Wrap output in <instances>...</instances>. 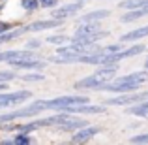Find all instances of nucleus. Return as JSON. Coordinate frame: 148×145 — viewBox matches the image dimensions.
Returning <instances> with one entry per match:
<instances>
[{
	"label": "nucleus",
	"mask_w": 148,
	"mask_h": 145,
	"mask_svg": "<svg viewBox=\"0 0 148 145\" xmlns=\"http://www.w3.org/2000/svg\"><path fill=\"white\" fill-rule=\"evenodd\" d=\"M146 81H148V72L143 70V72H133V74H127V76H120V77L114 76L109 83H105L99 91L122 94V92H131V91L141 89Z\"/></svg>",
	"instance_id": "nucleus-1"
},
{
	"label": "nucleus",
	"mask_w": 148,
	"mask_h": 145,
	"mask_svg": "<svg viewBox=\"0 0 148 145\" xmlns=\"http://www.w3.org/2000/svg\"><path fill=\"white\" fill-rule=\"evenodd\" d=\"M116 72H118V64L99 66L98 72L90 74V76L83 77V79H79V81H75L73 89H77V91H99L105 83H109V81L116 76Z\"/></svg>",
	"instance_id": "nucleus-2"
},
{
	"label": "nucleus",
	"mask_w": 148,
	"mask_h": 145,
	"mask_svg": "<svg viewBox=\"0 0 148 145\" xmlns=\"http://www.w3.org/2000/svg\"><path fill=\"white\" fill-rule=\"evenodd\" d=\"M47 105H45V100H34L32 104L26 105H17L11 111H4L0 113V126L6 123H13V121L19 119H32V117H38L41 111H45Z\"/></svg>",
	"instance_id": "nucleus-3"
},
{
	"label": "nucleus",
	"mask_w": 148,
	"mask_h": 145,
	"mask_svg": "<svg viewBox=\"0 0 148 145\" xmlns=\"http://www.w3.org/2000/svg\"><path fill=\"white\" fill-rule=\"evenodd\" d=\"M90 98L84 94H62L45 100L47 109H54V111H66L69 105H79V104H88Z\"/></svg>",
	"instance_id": "nucleus-4"
},
{
	"label": "nucleus",
	"mask_w": 148,
	"mask_h": 145,
	"mask_svg": "<svg viewBox=\"0 0 148 145\" xmlns=\"http://www.w3.org/2000/svg\"><path fill=\"white\" fill-rule=\"evenodd\" d=\"M148 100V91H131V92H122L116 94L109 100H105V105H133L139 102H146Z\"/></svg>",
	"instance_id": "nucleus-5"
},
{
	"label": "nucleus",
	"mask_w": 148,
	"mask_h": 145,
	"mask_svg": "<svg viewBox=\"0 0 148 145\" xmlns=\"http://www.w3.org/2000/svg\"><path fill=\"white\" fill-rule=\"evenodd\" d=\"M83 6H84V2H79V0H73V2H68V4H58L56 8L51 10V17L66 21V19H69V17H75V15L83 10Z\"/></svg>",
	"instance_id": "nucleus-6"
},
{
	"label": "nucleus",
	"mask_w": 148,
	"mask_h": 145,
	"mask_svg": "<svg viewBox=\"0 0 148 145\" xmlns=\"http://www.w3.org/2000/svg\"><path fill=\"white\" fill-rule=\"evenodd\" d=\"M32 98V92L30 91H13V92H8V91H0V104L4 108H13V105H21L25 104L26 100Z\"/></svg>",
	"instance_id": "nucleus-7"
},
{
	"label": "nucleus",
	"mask_w": 148,
	"mask_h": 145,
	"mask_svg": "<svg viewBox=\"0 0 148 145\" xmlns=\"http://www.w3.org/2000/svg\"><path fill=\"white\" fill-rule=\"evenodd\" d=\"M10 66L13 70H38V72H43L45 66H47V60H41L40 57H32V58H21V60H13L10 62Z\"/></svg>",
	"instance_id": "nucleus-8"
},
{
	"label": "nucleus",
	"mask_w": 148,
	"mask_h": 145,
	"mask_svg": "<svg viewBox=\"0 0 148 145\" xmlns=\"http://www.w3.org/2000/svg\"><path fill=\"white\" fill-rule=\"evenodd\" d=\"M145 51H146L145 44H133V45H130V47H126V49L122 47L120 51H116V53H111V62L112 64H118L120 60H124V58L137 57V55L145 53Z\"/></svg>",
	"instance_id": "nucleus-9"
},
{
	"label": "nucleus",
	"mask_w": 148,
	"mask_h": 145,
	"mask_svg": "<svg viewBox=\"0 0 148 145\" xmlns=\"http://www.w3.org/2000/svg\"><path fill=\"white\" fill-rule=\"evenodd\" d=\"M71 115H101L107 111V105H98V104H79V105H69L66 109Z\"/></svg>",
	"instance_id": "nucleus-10"
},
{
	"label": "nucleus",
	"mask_w": 148,
	"mask_h": 145,
	"mask_svg": "<svg viewBox=\"0 0 148 145\" xmlns=\"http://www.w3.org/2000/svg\"><path fill=\"white\" fill-rule=\"evenodd\" d=\"M60 19H38V21H32L28 23V25H25L23 28H25V32H43V30H49V28H58V26H62Z\"/></svg>",
	"instance_id": "nucleus-11"
},
{
	"label": "nucleus",
	"mask_w": 148,
	"mask_h": 145,
	"mask_svg": "<svg viewBox=\"0 0 148 145\" xmlns=\"http://www.w3.org/2000/svg\"><path fill=\"white\" fill-rule=\"evenodd\" d=\"M98 134H99V126H90V124H86V126L79 128V130H75L71 134V143H86V142H90L92 138H96Z\"/></svg>",
	"instance_id": "nucleus-12"
},
{
	"label": "nucleus",
	"mask_w": 148,
	"mask_h": 145,
	"mask_svg": "<svg viewBox=\"0 0 148 145\" xmlns=\"http://www.w3.org/2000/svg\"><path fill=\"white\" fill-rule=\"evenodd\" d=\"M36 57V53L30 49H8V51H0V62H13V60H21V58H32Z\"/></svg>",
	"instance_id": "nucleus-13"
},
{
	"label": "nucleus",
	"mask_w": 148,
	"mask_h": 145,
	"mask_svg": "<svg viewBox=\"0 0 148 145\" xmlns=\"http://www.w3.org/2000/svg\"><path fill=\"white\" fill-rule=\"evenodd\" d=\"M86 119H77L75 115H71L68 121H64L62 124H58L56 126V130H60V132H75V130H79V128H83V126H86Z\"/></svg>",
	"instance_id": "nucleus-14"
},
{
	"label": "nucleus",
	"mask_w": 148,
	"mask_h": 145,
	"mask_svg": "<svg viewBox=\"0 0 148 145\" xmlns=\"http://www.w3.org/2000/svg\"><path fill=\"white\" fill-rule=\"evenodd\" d=\"M109 15H111L109 10H94V11H88V13H83L77 19V23H99L103 19H107Z\"/></svg>",
	"instance_id": "nucleus-15"
},
{
	"label": "nucleus",
	"mask_w": 148,
	"mask_h": 145,
	"mask_svg": "<svg viewBox=\"0 0 148 145\" xmlns=\"http://www.w3.org/2000/svg\"><path fill=\"white\" fill-rule=\"evenodd\" d=\"M143 38H148V25L139 26V28H135V30H130V32L122 34V36H120V42H122V44H127V42H137V40H143Z\"/></svg>",
	"instance_id": "nucleus-16"
},
{
	"label": "nucleus",
	"mask_w": 148,
	"mask_h": 145,
	"mask_svg": "<svg viewBox=\"0 0 148 145\" xmlns=\"http://www.w3.org/2000/svg\"><path fill=\"white\" fill-rule=\"evenodd\" d=\"M98 30H101L99 23H77V28H75V32H73V36H77V38L88 36V34H94V32H98Z\"/></svg>",
	"instance_id": "nucleus-17"
},
{
	"label": "nucleus",
	"mask_w": 148,
	"mask_h": 145,
	"mask_svg": "<svg viewBox=\"0 0 148 145\" xmlns=\"http://www.w3.org/2000/svg\"><path fill=\"white\" fill-rule=\"evenodd\" d=\"M146 15H148V6L137 8V10H127V13L120 15V21L122 23H133V21H139V19L146 17Z\"/></svg>",
	"instance_id": "nucleus-18"
},
{
	"label": "nucleus",
	"mask_w": 148,
	"mask_h": 145,
	"mask_svg": "<svg viewBox=\"0 0 148 145\" xmlns=\"http://www.w3.org/2000/svg\"><path fill=\"white\" fill-rule=\"evenodd\" d=\"M127 113L135 117H141V119H148V100L146 102H139L127 108Z\"/></svg>",
	"instance_id": "nucleus-19"
},
{
	"label": "nucleus",
	"mask_w": 148,
	"mask_h": 145,
	"mask_svg": "<svg viewBox=\"0 0 148 145\" xmlns=\"http://www.w3.org/2000/svg\"><path fill=\"white\" fill-rule=\"evenodd\" d=\"M23 34H26L23 26H21V28H10V30H6V32L0 34V45H2V44H8V42L17 40L19 36H23Z\"/></svg>",
	"instance_id": "nucleus-20"
},
{
	"label": "nucleus",
	"mask_w": 148,
	"mask_h": 145,
	"mask_svg": "<svg viewBox=\"0 0 148 145\" xmlns=\"http://www.w3.org/2000/svg\"><path fill=\"white\" fill-rule=\"evenodd\" d=\"M17 79L25 81V83H40V81L45 79V76L41 72H38V70H30L28 74H21V76H17Z\"/></svg>",
	"instance_id": "nucleus-21"
},
{
	"label": "nucleus",
	"mask_w": 148,
	"mask_h": 145,
	"mask_svg": "<svg viewBox=\"0 0 148 145\" xmlns=\"http://www.w3.org/2000/svg\"><path fill=\"white\" fill-rule=\"evenodd\" d=\"M36 139L32 138V132H17L13 136V145H32Z\"/></svg>",
	"instance_id": "nucleus-22"
},
{
	"label": "nucleus",
	"mask_w": 148,
	"mask_h": 145,
	"mask_svg": "<svg viewBox=\"0 0 148 145\" xmlns=\"http://www.w3.org/2000/svg\"><path fill=\"white\" fill-rule=\"evenodd\" d=\"M148 6V0H122L118 4L120 10H137V8Z\"/></svg>",
	"instance_id": "nucleus-23"
},
{
	"label": "nucleus",
	"mask_w": 148,
	"mask_h": 145,
	"mask_svg": "<svg viewBox=\"0 0 148 145\" xmlns=\"http://www.w3.org/2000/svg\"><path fill=\"white\" fill-rule=\"evenodd\" d=\"M69 42V36H66V34H49L47 38H45V44H51V45H64Z\"/></svg>",
	"instance_id": "nucleus-24"
},
{
	"label": "nucleus",
	"mask_w": 148,
	"mask_h": 145,
	"mask_svg": "<svg viewBox=\"0 0 148 145\" xmlns=\"http://www.w3.org/2000/svg\"><path fill=\"white\" fill-rule=\"evenodd\" d=\"M21 8L30 15V13H34V11L40 10L41 4H40V0H21Z\"/></svg>",
	"instance_id": "nucleus-25"
},
{
	"label": "nucleus",
	"mask_w": 148,
	"mask_h": 145,
	"mask_svg": "<svg viewBox=\"0 0 148 145\" xmlns=\"http://www.w3.org/2000/svg\"><path fill=\"white\" fill-rule=\"evenodd\" d=\"M40 47H41V42L36 40V38H30V40L25 44V49H30V51H38Z\"/></svg>",
	"instance_id": "nucleus-26"
},
{
	"label": "nucleus",
	"mask_w": 148,
	"mask_h": 145,
	"mask_svg": "<svg viewBox=\"0 0 148 145\" xmlns=\"http://www.w3.org/2000/svg\"><path fill=\"white\" fill-rule=\"evenodd\" d=\"M131 143H148V132L146 134H137V136H131L130 138Z\"/></svg>",
	"instance_id": "nucleus-27"
},
{
	"label": "nucleus",
	"mask_w": 148,
	"mask_h": 145,
	"mask_svg": "<svg viewBox=\"0 0 148 145\" xmlns=\"http://www.w3.org/2000/svg\"><path fill=\"white\" fill-rule=\"evenodd\" d=\"M58 4H60V0H47V2H45L41 8H47V10H53V8H56Z\"/></svg>",
	"instance_id": "nucleus-28"
},
{
	"label": "nucleus",
	"mask_w": 148,
	"mask_h": 145,
	"mask_svg": "<svg viewBox=\"0 0 148 145\" xmlns=\"http://www.w3.org/2000/svg\"><path fill=\"white\" fill-rule=\"evenodd\" d=\"M10 28H13V25H11V23H8V21H0V34L6 32V30H10Z\"/></svg>",
	"instance_id": "nucleus-29"
},
{
	"label": "nucleus",
	"mask_w": 148,
	"mask_h": 145,
	"mask_svg": "<svg viewBox=\"0 0 148 145\" xmlns=\"http://www.w3.org/2000/svg\"><path fill=\"white\" fill-rule=\"evenodd\" d=\"M0 143H2V145H13V138H2Z\"/></svg>",
	"instance_id": "nucleus-30"
},
{
	"label": "nucleus",
	"mask_w": 148,
	"mask_h": 145,
	"mask_svg": "<svg viewBox=\"0 0 148 145\" xmlns=\"http://www.w3.org/2000/svg\"><path fill=\"white\" fill-rule=\"evenodd\" d=\"M8 89V83H4V81H0V91H6Z\"/></svg>",
	"instance_id": "nucleus-31"
},
{
	"label": "nucleus",
	"mask_w": 148,
	"mask_h": 145,
	"mask_svg": "<svg viewBox=\"0 0 148 145\" xmlns=\"http://www.w3.org/2000/svg\"><path fill=\"white\" fill-rule=\"evenodd\" d=\"M145 68L148 70V57H146V60H145Z\"/></svg>",
	"instance_id": "nucleus-32"
},
{
	"label": "nucleus",
	"mask_w": 148,
	"mask_h": 145,
	"mask_svg": "<svg viewBox=\"0 0 148 145\" xmlns=\"http://www.w3.org/2000/svg\"><path fill=\"white\" fill-rule=\"evenodd\" d=\"M2 10H4V4H2V2H0V13H2Z\"/></svg>",
	"instance_id": "nucleus-33"
},
{
	"label": "nucleus",
	"mask_w": 148,
	"mask_h": 145,
	"mask_svg": "<svg viewBox=\"0 0 148 145\" xmlns=\"http://www.w3.org/2000/svg\"><path fill=\"white\" fill-rule=\"evenodd\" d=\"M45 2H47V0H40V4H41V6H43V4H45Z\"/></svg>",
	"instance_id": "nucleus-34"
},
{
	"label": "nucleus",
	"mask_w": 148,
	"mask_h": 145,
	"mask_svg": "<svg viewBox=\"0 0 148 145\" xmlns=\"http://www.w3.org/2000/svg\"><path fill=\"white\" fill-rule=\"evenodd\" d=\"M0 2H6V0H0Z\"/></svg>",
	"instance_id": "nucleus-35"
}]
</instances>
